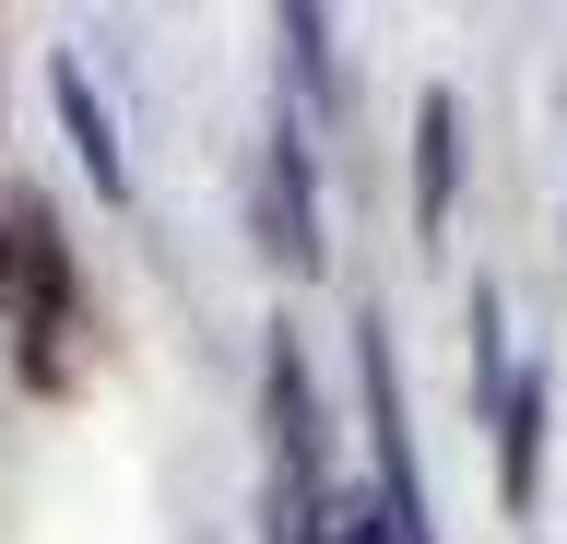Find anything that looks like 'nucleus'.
<instances>
[{
  "label": "nucleus",
  "instance_id": "1",
  "mask_svg": "<svg viewBox=\"0 0 567 544\" xmlns=\"http://www.w3.org/2000/svg\"><path fill=\"white\" fill-rule=\"evenodd\" d=\"M0 320L24 343V379L60 391L71 379V249H60V214H48L35 189L0 202Z\"/></svg>",
  "mask_w": 567,
  "mask_h": 544
},
{
  "label": "nucleus",
  "instance_id": "2",
  "mask_svg": "<svg viewBox=\"0 0 567 544\" xmlns=\"http://www.w3.org/2000/svg\"><path fill=\"white\" fill-rule=\"evenodd\" d=\"M248 214H260V249H272L284 273H319V189H308V143H296V131H272V143H260Z\"/></svg>",
  "mask_w": 567,
  "mask_h": 544
},
{
  "label": "nucleus",
  "instance_id": "3",
  "mask_svg": "<svg viewBox=\"0 0 567 544\" xmlns=\"http://www.w3.org/2000/svg\"><path fill=\"white\" fill-rule=\"evenodd\" d=\"M272 485H331L319 473V391H308V356L272 331Z\"/></svg>",
  "mask_w": 567,
  "mask_h": 544
},
{
  "label": "nucleus",
  "instance_id": "4",
  "mask_svg": "<svg viewBox=\"0 0 567 544\" xmlns=\"http://www.w3.org/2000/svg\"><path fill=\"white\" fill-rule=\"evenodd\" d=\"M532 485H544V367H520L496 402V497L532 509Z\"/></svg>",
  "mask_w": 567,
  "mask_h": 544
},
{
  "label": "nucleus",
  "instance_id": "5",
  "mask_svg": "<svg viewBox=\"0 0 567 544\" xmlns=\"http://www.w3.org/2000/svg\"><path fill=\"white\" fill-rule=\"evenodd\" d=\"M450 189H461V107L425 95V107H414V237L450 225Z\"/></svg>",
  "mask_w": 567,
  "mask_h": 544
},
{
  "label": "nucleus",
  "instance_id": "6",
  "mask_svg": "<svg viewBox=\"0 0 567 544\" xmlns=\"http://www.w3.org/2000/svg\"><path fill=\"white\" fill-rule=\"evenodd\" d=\"M48 95H60V119H71V143H83V178H95L106 202H118V189H131V166H118V131H106V107H95V83H83V72H71V60H60V72H48Z\"/></svg>",
  "mask_w": 567,
  "mask_h": 544
}]
</instances>
